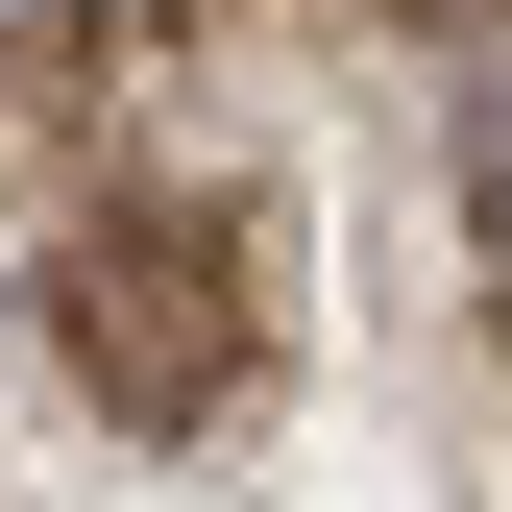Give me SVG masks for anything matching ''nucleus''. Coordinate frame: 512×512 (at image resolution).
<instances>
[{"instance_id": "obj_1", "label": "nucleus", "mask_w": 512, "mask_h": 512, "mask_svg": "<svg viewBox=\"0 0 512 512\" xmlns=\"http://www.w3.org/2000/svg\"><path fill=\"white\" fill-rule=\"evenodd\" d=\"M464 220H488V269H512V49L464 74Z\"/></svg>"}]
</instances>
